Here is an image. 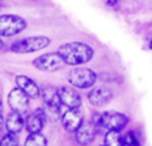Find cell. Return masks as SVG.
<instances>
[{
    "label": "cell",
    "instance_id": "cell-5",
    "mask_svg": "<svg viewBox=\"0 0 152 146\" xmlns=\"http://www.w3.org/2000/svg\"><path fill=\"white\" fill-rule=\"evenodd\" d=\"M64 64L63 58L58 55V52H51V54H45L37 57L33 61V66L42 72H55L58 69H61Z\"/></svg>",
    "mask_w": 152,
    "mask_h": 146
},
{
    "label": "cell",
    "instance_id": "cell-1",
    "mask_svg": "<svg viewBox=\"0 0 152 146\" xmlns=\"http://www.w3.org/2000/svg\"><path fill=\"white\" fill-rule=\"evenodd\" d=\"M58 55L63 58L64 64L69 66H82L85 63H88L93 57H94V49L82 42H70V43H64L58 48Z\"/></svg>",
    "mask_w": 152,
    "mask_h": 146
},
{
    "label": "cell",
    "instance_id": "cell-22",
    "mask_svg": "<svg viewBox=\"0 0 152 146\" xmlns=\"http://www.w3.org/2000/svg\"><path fill=\"white\" fill-rule=\"evenodd\" d=\"M148 46H149V49H152V36H151V39H149V42H148Z\"/></svg>",
    "mask_w": 152,
    "mask_h": 146
},
{
    "label": "cell",
    "instance_id": "cell-4",
    "mask_svg": "<svg viewBox=\"0 0 152 146\" xmlns=\"http://www.w3.org/2000/svg\"><path fill=\"white\" fill-rule=\"evenodd\" d=\"M26 21L18 15H0V36H15L26 30Z\"/></svg>",
    "mask_w": 152,
    "mask_h": 146
},
{
    "label": "cell",
    "instance_id": "cell-9",
    "mask_svg": "<svg viewBox=\"0 0 152 146\" xmlns=\"http://www.w3.org/2000/svg\"><path fill=\"white\" fill-rule=\"evenodd\" d=\"M96 131H97V125L94 122H84L78 131H76V142L81 146H88L94 139H96Z\"/></svg>",
    "mask_w": 152,
    "mask_h": 146
},
{
    "label": "cell",
    "instance_id": "cell-18",
    "mask_svg": "<svg viewBox=\"0 0 152 146\" xmlns=\"http://www.w3.org/2000/svg\"><path fill=\"white\" fill-rule=\"evenodd\" d=\"M0 146H18L17 136L14 133L6 134L5 137H2V140H0Z\"/></svg>",
    "mask_w": 152,
    "mask_h": 146
},
{
    "label": "cell",
    "instance_id": "cell-10",
    "mask_svg": "<svg viewBox=\"0 0 152 146\" xmlns=\"http://www.w3.org/2000/svg\"><path fill=\"white\" fill-rule=\"evenodd\" d=\"M58 96H60L61 104L67 106L69 109L79 107V106L82 104L81 96L76 93L73 88H70V87H60V88H58Z\"/></svg>",
    "mask_w": 152,
    "mask_h": 146
},
{
    "label": "cell",
    "instance_id": "cell-24",
    "mask_svg": "<svg viewBox=\"0 0 152 146\" xmlns=\"http://www.w3.org/2000/svg\"><path fill=\"white\" fill-rule=\"evenodd\" d=\"M103 146H104V145H103Z\"/></svg>",
    "mask_w": 152,
    "mask_h": 146
},
{
    "label": "cell",
    "instance_id": "cell-19",
    "mask_svg": "<svg viewBox=\"0 0 152 146\" xmlns=\"http://www.w3.org/2000/svg\"><path fill=\"white\" fill-rule=\"evenodd\" d=\"M122 146H140V143L133 133H128L122 137Z\"/></svg>",
    "mask_w": 152,
    "mask_h": 146
},
{
    "label": "cell",
    "instance_id": "cell-11",
    "mask_svg": "<svg viewBox=\"0 0 152 146\" xmlns=\"http://www.w3.org/2000/svg\"><path fill=\"white\" fill-rule=\"evenodd\" d=\"M45 122H46L45 109H36L26 119V128H27L28 133H40L43 125H45Z\"/></svg>",
    "mask_w": 152,
    "mask_h": 146
},
{
    "label": "cell",
    "instance_id": "cell-14",
    "mask_svg": "<svg viewBox=\"0 0 152 146\" xmlns=\"http://www.w3.org/2000/svg\"><path fill=\"white\" fill-rule=\"evenodd\" d=\"M40 97H42L45 106H51V107H60L61 106L58 88H55V87H51V85L42 87L40 88Z\"/></svg>",
    "mask_w": 152,
    "mask_h": 146
},
{
    "label": "cell",
    "instance_id": "cell-2",
    "mask_svg": "<svg viewBox=\"0 0 152 146\" xmlns=\"http://www.w3.org/2000/svg\"><path fill=\"white\" fill-rule=\"evenodd\" d=\"M51 43V39L46 36H30L21 40H17L11 45V51L17 54H30L46 48Z\"/></svg>",
    "mask_w": 152,
    "mask_h": 146
},
{
    "label": "cell",
    "instance_id": "cell-12",
    "mask_svg": "<svg viewBox=\"0 0 152 146\" xmlns=\"http://www.w3.org/2000/svg\"><path fill=\"white\" fill-rule=\"evenodd\" d=\"M15 82H17V87L21 88L30 99H39L40 97V88H39V85L33 79H30L28 76L18 75L15 78Z\"/></svg>",
    "mask_w": 152,
    "mask_h": 146
},
{
    "label": "cell",
    "instance_id": "cell-3",
    "mask_svg": "<svg viewBox=\"0 0 152 146\" xmlns=\"http://www.w3.org/2000/svg\"><path fill=\"white\" fill-rule=\"evenodd\" d=\"M67 79L76 88H90V87H93L96 84L97 75H96V72H93L91 69L75 67L73 70H70Z\"/></svg>",
    "mask_w": 152,
    "mask_h": 146
},
{
    "label": "cell",
    "instance_id": "cell-16",
    "mask_svg": "<svg viewBox=\"0 0 152 146\" xmlns=\"http://www.w3.org/2000/svg\"><path fill=\"white\" fill-rule=\"evenodd\" d=\"M104 146H122L121 133L116 130H109L104 136Z\"/></svg>",
    "mask_w": 152,
    "mask_h": 146
},
{
    "label": "cell",
    "instance_id": "cell-7",
    "mask_svg": "<svg viewBox=\"0 0 152 146\" xmlns=\"http://www.w3.org/2000/svg\"><path fill=\"white\" fill-rule=\"evenodd\" d=\"M128 122V116L119 112H104L102 113V127L106 130L121 131Z\"/></svg>",
    "mask_w": 152,
    "mask_h": 146
},
{
    "label": "cell",
    "instance_id": "cell-6",
    "mask_svg": "<svg viewBox=\"0 0 152 146\" xmlns=\"http://www.w3.org/2000/svg\"><path fill=\"white\" fill-rule=\"evenodd\" d=\"M28 101H30V97L21 88H18V87L14 88L9 93V96H8V104H9V107L14 112L24 113L28 109Z\"/></svg>",
    "mask_w": 152,
    "mask_h": 146
},
{
    "label": "cell",
    "instance_id": "cell-15",
    "mask_svg": "<svg viewBox=\"0 0 152 146\" xmlns=\"http://www.w3.org/2000/svg\"><path fill=\"white\" fill-rule=\"evenodd\" d=\"M5 125H6V130H8L9 133L18 134V133L23 130V127L26 125V121H24V118H23V113L12 110V112L8 115Z\"/></svg>",
    "mask_w": 152,
    "mask_h": 146
},
{
    "label": "cell",
    "instance_id": "cell-13",
    "mask_svg": "<svg viewBox=\"0 0 152 146\" xmlns=\"http://www.w3.org/2000/svg\"><path fill=\"white\" fill-rule=\"evenodd\" d=\"M110 100H112V91L104 87H97L93 91H90V94H88V101L96 107L104 106Z\"/></svg>",
    "mask_w": 152,
    "mask_h": 146
},
{
    "label": "cell",
    "instance_id": "cell-23",
    "mask_svg": "<svg viewBox=\"0 0 152 146\" xmlns=\"http://www.w3.org/2000/svg\"><path fill=\"white\" fill-rule=\"evenodd\" d=\"M2 48H3V40L0 39V49H2Z\"/></svg>",
    "mask_w": 152,
    "mask_h": 146
},
{
    "label": "cell",
    "instance_id": "cell-21",
    "mask_svg": "<svg viewBox=\"0 0 152 146\" xmlns=\"http://www.w3.org/2000/svg\"><path fill=\"white\" fill-rule=\"evenodd\" d=\"M3 125H5V118H3V115H2V112H0V131H2V128H3Z\"/></svg>",
    "mask_w": 152,
    "mask_h": 146
},
{
    "label": "cell",
    "instance_id": "cell-8",
    "mask_svg": "<svg viewBox=\"0 0 152 146\" xmlns=\"http://www.w3.org/2000/svg\"><path fill=\"white\" fill-rule=\"evenodd\" d=\"M61 124L63 127L70 131V133H76L78 131V128L84 124V115L81 112L79 107H73V109H69L63 118H61Z\"/></svg>",
    "mask_w": 152,
    "mask_h": 146
},
{
    "label": "cell",
    "instance_id": "cell-17",
    "mask_svg": "<svg viewBox=\"0 0 152 146\" xmlns=\"http://www.w3.org/2000/svg\"><path fill=\"white\" fill-rule=\"evenodd\" d=\"M48 140L42 133H30L26 139V146H46Z\"/></svg>",
    "mask_w": 152,
    "mask_h": 146
},
{
    "label": "cell",
    "instance_id": "cell-20",
    "mask_svg": "<svg viewBox=\"0 0 152 146\" xmlns=\"http://www.w3.org/2000/svg\"><path fill=\"white\" fill-rule=\"evenodd\" d=\"M106 5H109V6H118V0H106Z\"/></svg>",
    "mask_w": 152,
    "mask_h": 146
}]
</instances>
